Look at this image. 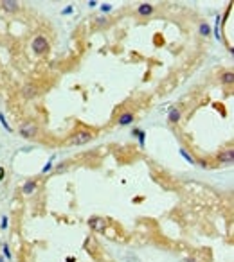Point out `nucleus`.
<instances>
[{"label": "nucleus", "mask_w": 234, "mask_h": 262, "mask_svg": "<svg viewBox=\"0 0 234 262\" xmlns=\"http://www.w3.org/2000/svg\"><path fill=\"white\" fill-rule=\"evenodd\" d=\"M209 31H211V29H209V25L205 24V22H204V24L200 25V34H202V36H207Z\"/></svg>", "instance_id": "13"}, {"label": "nucleus", "mask_w": 234, "mask_h": 262, "mask_svg": "<svg viewBox=\"0 0 234 262\" xmlns=\"http://www.w3.org/2000/svg\"><path fill=\"white\" fill-rule=\"evenodd\" d=\"M95 24H97V25H103V24H106V18H97Z\"/></svg>", "instance_id": "15"}, {"label": "nucleus", "mask_w": 234, "mask_h": 262, "mask_svg": "<svg viewBox=\"0 0 234 262\" xmlns=\"http://www.w3.org/2000/svg\"><path fill=\"white\" fill-rule=\"evenodd\" d=\"M131 120H133V115H131V113H122L117 122H119V126H126V124H130Z\"/></svg>", "instance_id": "8"}, {"label": "nucleus", "mask_w": 234, "mask_h": 262, "mask_svg": "<svg viewBox=\"0 0 234 262\" xmlns=\"http://www.w3.org/2000/svg\"><path fill=\"white\" fill-rule=\"evenodd\" d=\"M153 13V6H149V4H142V6H139V15H142V16H149Z\"/></svg>", "instance_id": "7"}, {"label": "nucleus", "mask_w": 234, "mask_h": 262, "mask_svg": "<svg viewBox=\"0 0 234 262\" xmlns=\"http://www.w3.org/2000/svg\"><path fill=\"white\" fill-rule=\"evenodd\" d=\"M2 178H4V169L0 167V180H2Z\"/></svg>", "instance_id": "18"}, {"label": "nucleus", "mask_w": 234, "mask_h": 262, "mask_svg": "<svg viewBox=\"0 0 234 262\" xmlns=\"http://www.w3.org/2000/svg\"><path fill=\"white\" fill-rule=\"evenodd\" d=\"M222 81H223L225 85H232L234 74H232V72H225V74H223V77H222Z\"/></svg>", "instance_id": "12"}, {"label": "nucleus", "mask_w": 234, "mask_h": 262, "mask_svg": "<svg viewBox=\"0 0 234 262\" xmlns=\"http://www.w3.org/2000/svg\"><path fill=\"white\" fill-rule=\"evenodd\" d=\"M24 95H25L27 99L34 97V95H36V88L33 85H25V86H24Z\"/></svg>", "instance_id": "10"}, {"label": "nucleus", "mask_w": 234, "mask_h": 262, "mask_svg": "<svg viewBox=\"0 0 234 262\" xmlns=\"http://www.w3.org/2000/svg\"><path fill=\"white\" fill-rule=\"evenodd\" d=\"M101 9H103V11H110V9H112V6H103Z\"/></svg>", "instance_id": "17"}, {"label": "nucleus", "mask_w": 234, "mask_h": 262, "mask_svg": "<svg viewBox=\"0 0 234 262\" xmlns=\"http://www.w3.org/2000/svg\"><path fill=\"white\" fill-rule=\"evenodd\" d=\"M88 6H90V7H95V6H97V2H95V0H90V2H88Z\"/></svg>", "instance_id": "16"}, {"label": "nucleus", "mask_w": 234, "mask_h": 262, "mask_svg": "<svg viewBox=\"0 0 234 262\" xmlns=\"http://www.w3.org/2000/svg\"><path fill=\"white\" fill-rule=\"evenodd\" d=\"M0 6L6 9V11H9V13H15V11H18V2H13V0H4V2H0Z\"/></svg>", "instance_id": "6"}, {"label": "nucleus", "mask_w": 234, "mask_h": 262, "mask_svg": "<svg viewBox=\"0 0 234 262\" xmlns=\"http://www.w3.org/2000/svg\"><path fill=\"white\" fill-rule=\"evenodd\" d=\"M232 158H234L232 149H225V151L218 156V160L222 162V163H232Z\"/></svg>", "instance_id": "5"}, {"label": "nucleus", "mask_w": 234, "mask_h": 262, "mask_svg": "<svg viewBox=\"0 0 234 262\" xmlns=\"http://www.w3.org/2000/svg\"><path fill=\"white\" fill-rule=\"evenodd\" d=\"M22 190H24V194H33V192H34L36 190V181H27L25 185H24V189H22Z\"/></svg>", "instance_id": "9"}, {"label": "nucleus", "mask_w": 234, "mask_h": 262, "mask_svg": "<svg viewBox=\"0 0 234 262\" xmlns=\"http://www.w3.org/2000/svg\"><path fill=\"white\" fill-rule=\"evenodd\" d=\"M178 118H180V110H178V108H173V110L169 111V120H171V122H178Z\"/></svg>", "instance_id": "11"}, {"label": "nucleus", "mask_w": 234, "mask_h": 262, "mask_svg": "<svg viewBox=\"0 0 234 262\" xmlns=\"http://www.w3.org/2000/svg\"><path fill=\"white\" fill-rule=\"evenodd\" d=\"M31 47H33V51L36 54H45L47 49H49V42L45 40L44 36H36L34 40H33V43H31Z\"/></svg>", "instance_id": "2"}, {"label": "nucleus", "mask_w": 234, "mask_h": 262, "mask_svg": "<svg viewBox=\"0 0 234 262\" xmlns=\"http://www.w3.org/2000/svg\"><path fill=\"white\" fill-rule=\"evenodd\" d=\"M72 11H74V7H72V6H69V7L63 9V13H65V15H69V13H72Z\"/></svg>", "instance_id": "14"}, {"label": "nucleus", "mask_w": 234, "mask_h": 262, "mask_svg": "<svg viewBox=\"0 0 234 262\" xmlns=\"http://www.w3.org/2000/svg\"><path fill=\"white\" fill-rule=\"evenodd\" d=\"M36 133H38V126L34 122H25L20 126V135L25 138H33V136H36Z\"/></svg>", "instance_id": "3"}, {"label": "nucleus", "mask_w": 234, "mask_h": 262, "mask_svg": "<svg viewBox=\"0 0 234 262\" xmlns=\"http://www.w3.org/2000/svg\"><path fill=\"white\" fill-rule=\"evenodd\" d=\"M88 224H90V228L95 230V232H101V230L106 226V223H104V219H99V217H92V219L88 221Z\"/></svg>", "instance_id": "4"}, {"label": "nucleus", "mask_w": 234, "mask_h": 262, "mask_svg": "<svg viewBox=\"0 0 234 262\" xmlns=\"http://www.w3.org/2000/svg\"><path fill=\"white\" fill-rule=\"evenodd\" d=\"M92 133L90 131H87V129H81V131H76L74 135L69 138V144L70 145H85L87 142H90L92 140Z\"/></svg>", "instance_id": "1"}]
</instances>
